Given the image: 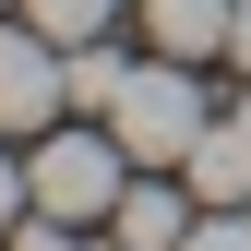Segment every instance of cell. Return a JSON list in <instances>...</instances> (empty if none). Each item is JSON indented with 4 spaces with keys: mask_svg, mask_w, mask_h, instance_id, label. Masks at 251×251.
Here are the masks:
<instances>
[{
    "mask_svg": "<svg viewBox=\"0 0 251 251\" xmlns=\"http://www.w3.org/2000/svg\"><path fill=\"white\" fill-rule=\"evenodd\" d=\"M203 84H192V60H168L155 48L132 84H120V108H108V132L132 144V168H192V144H203Z\"/></svg>",
    "mask_w": 251,
    "mask_h": 251,
    "instance_id": "1",
    "label": "cell"
},
{
    "mask_svg": "<svg viewBox=\"0 0 251 251\" xmlns=\"http://www.w3.org/2000/svg\"><path fill=\"white\" fill-rule=\"evenodd\" d=\"M120 168H132V144H120V132H60V120L36 132V155H24L36 215H72V227H108V215H120V192H132Z\"/></svg>",
    "mask_w": 251,
    "mask_h": 251,
    "instance_id": "2",
    "label": "cell"
},
{
    "mask_svg": "<svg viewBox=\"0 0 251 251\" xmlns=\"http://www.w3.org/2000/svg\"><path fill=\"white\" fill-rule=\"evenodd\" d=\"M60 108H72V48H60L36 12L0 24V132H48Z\"/></svg>",
    "mask_w": 251,
    "mask_h": 251,
    "instance_id": "3",
    "label": "cell"
},
{
    "mask_svg": "<svg viewBox=\"0 0 251 251\" xmlns=\"http://www.w3.org/2000/svg\"><path fill=\"white\" fill-rule=\"evenodd\" d=\"M227 24H239V0H144V36L168 60H227Z\"/></svg>",
    "mask_w": 251,
    "mask_h": 251,
    "instance_id": "4",
    "label": "cell"
},
{
    "mask_svg": "<svg viewBox=\"0 0 251 251\" xmlns=\"http://www.w3.org/2000/svg\"><path fill=\"white\" fill-rule=\"evenodd\" d=\"M192 203H251V132H239V108L203 120V144H192Z\"/></svg>",
    "mask_w": 251,
    "mask_h": 251,
    "instance_id": "5",
    "label": "cell"
},
{
    "mask_svg": "<svg viewBox=\"0 0 251 251\" xmlns=\"http://www.w3.org/2000/svg\"><path fill=\"white\" fill-rule=\"evenodd\" d=\"M108 227L132 239V251H179V239H192V203H179L168 179H144V192H120V215H108Z\"/></svg>",
    "mask_w": 251,
    "mask_h": 251,
    "instance_id": "6",
    "label": "cell"
},
{
    "mask_svg": "<svg viewBox=\"0 0 251 251\" xmlns=\"http://www.w3.org/2000/svg\"><path fill=\"white\" fill-rule=\"evenodd\" d=\"M120 84H132V60H120L108 36H84V48H72V108H96V120H108V108H120Z\"/></svg>",
    "mask_w": 251,
    "mask_h": 251,
    "instance_id": "7",
    "label": "cell"
},
{
    "mask_svg": "<svg viewBox=\"0 0 251 251\" xmlns=\"http://www.w3.org/2000/svg\"><path fill=\"white\" fill-rule=\"evenodd\" d=\"M24 12H36L60 48H84V36H108V24H120V0H24Z\"/></svg>",
    "mask_w": 251,
    "mask_h": 251,
    "instance_id": "8",
    "label": "cell"
},
{
    "mask_svg": "<svg viewBox=\"0 0 251 251\" xmlns=\"http://www.w3.org/2000/svg\"><path fill=\"white\" fill-rule=\"evenodd\" d=\"M179 251H251V203H203V227L179 239Z\"/></svg>",
    "mask_w": 251,
    "mask_h": 251,
    "instance_id": "9",
    "label": "cell"
},
{
    "mask_svg": "<svg viewBox=\"0 0 251 251\" xmlns=\"http://www.w3.org/2000/svg\"><path fill=\"white\" fill-rule=\"evenodd\" d=\"M24 203H36V179H24V155H0V227H12Z\"/></svg>",
    "mask_w": 251,
    "mask_h": 251,
    "instance_id": "10",
    "label": "cell"
},
{
    "mask_svg": "<svg viewBox=\"0 0 251 251\" xmlns=\"http://www.w3.org/2000/svg\"><path fill=\"white\" fill-rule=\"evenodd\" d=\"M12 251H72V215H36V227H12Z\"/></svg>",
    "mask_w": 251,
    "mask_h": 251,
    "instance_id": "11",
    "label": "cell"
},
{
    "mask_svg": "<svg viewBox=\"0 0 251 251\" xmlns=\"http://www.w3.org/2000/svg\"><path fill=\"white\" fill-rule=\"evenodd\" d=\"M227 60H239V72H251V0H239V24H227Z\"/></svg>",
    "mask_w": 251,
    "mask_h": 251,
    "instance_id": "12",
    "label": "cell"
},
{
    "mask_svg": "<svg viewBox=\"0 0 251 251\" xmlns=\"http://www.w3.org/2000/svg\"><path fill=\"white\" fill-rule=\"evenodd\" d=\"M239 132H251V96H239Z\"/></svg>",
    "mask_w": 251,
    "mask_h": 251,
    "instance_id": "13",
    "label": "cell"
},
{
    "mask_svg": "<svg viewBox=\"0 0 251 251\" xmlns=\"http://www.w3.org/2000/svg\"><path fill=\"white\" fill-rule=\"evenodd\" d=\"M108 251H132V239H108Z\"/></svg>",
    "mask_w": 251,
    "mask_h": 251,
    "instance_id": "14",
    "label": "cell"
},
{
    "mask_svg": "<svg viewBox=\"0 0 251 251\" xmlns=\"http://www.w3.org/2000/svg\"><path fill=\"white\" fill-rule=\"evenodd\" d=\"M0 12H12V0H0Z\"/></svg>",
    "mask_w": 251,
    "mask_h": 251,
    "instance_id": "15",
    "label": "cell"
}]
</instances>
